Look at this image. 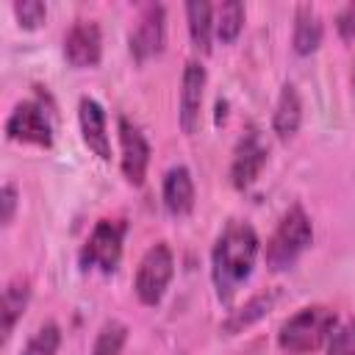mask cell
<instances>
[{
  "mask_svg": "<svg viewBox=\"0 0 355 355\" xmlns=\"http://www.w3.org/2000/svg\"><path fill=\"white\" fill-rule=\"evenodd\" d=\"M258 250H261V241L250 222L233 219L216 236L211 250V280L219 302H230L233 294L241 288V283L252 275Z\"/></svg>",
  "mask_w": 355,
  "mask_h": 355,
  "instance_id": "1",
  "label": "cell"
},
{
  "mask_svg": "<svg viewBox=\"0 0 355 355\" xmlns=\"http://www.w3.org/2000/svg\"><path fill=\"white\" fill-rule=\"evenodd\" d=\"M338 316L330 305H305L277 327V347L288 355H308L327 347Z\"/></svg>",
  "mask_w": 355,
  "mask_h": 355,
  "instance_id": "2",
  "label": "cell"
},
{
  "mask_svg": "<svg viewBox=\"0 0 355 355\" xmlns=\"http://www.w3.org/2000/svg\"><path fill=\"white\" fill-rule=\"evenodd\" d=\"M313 241V225H311V216L305 214V208L300 202H294L277 222V227L272 230L269 241H266V250H263V258H266V266L272 272H286L291 269L300 255L311 247Z\"/></svg>",
  "mask_w": 355,
  "mask_h": 355,
  "instance_id": "3",
  "label": "cell"
},
{
  "mask_svg": "<svg viewBox=\"0 0 355 355\" xmlns=\"http://www.w3.org/2000/svg\"><path fill=\"white\" fill-rule=\"evenodd\" d=\"M175 275V255L169 250L166 241H155L147 247V252L141 255L139 266H136V277H133V291L139 297L141 305H158L172 283Z\"/></svg>",
  "mask_w": 355,
  "mask_h": 355,
  "instance_id": "4",
  "label": "cell"
},
{
  "mask_svg": "<svg viewBox=\"0 0 355 355\" xmlns=\"http://www.w3.org/2000/svg\"><path fill=\"white\" fill-rule=\"evenodd\" d=\"M122 241H125L122 219H97L94 230L89 233L86 244L80 247V266L97 269L103 275L116 272V266L122 261Z\"/></svg>",
  "mask_w": 355,
  "mask_h": 355,
  "instance_id": "5",
  "label": "cell"
},
{
  "mask_svg": "<svg viewBox=\"0 0 355 355\" xmlns=\"http://www.w3.org/2000/svg\"><path fill=\"white\" fill-rule=\"evenodd\" d=\"M6 136L11 141L50 147L53 144V122L42 100H22L6 119Z\"/></svg>",
  "mask_w": 355,
  "mask_h": 355,
  "instance_id": "6",
  "label": "cell"
},
{
  "mask_svg": "<svg viewBox=\"0 0 355 355\" xmlns=\"http://www.w3.org/2000/svg\"><path fill=\"white\" fill-rule=\"evenodd\" d=\"M166 42V17H164V6L161 3H147L141 6L136 25L130 28L128 36V50L133 55L136 64H144L150 58H155L164 50Z\"/></svg>",
  "mask_w": 355,
  "mask_h": 355,
  "instance_id": "7",
  "label": "cell"
},
{
  "mask_svg": "<svg viewBox=\"0 0 355 355\" xmlns=\"http://www.w3.org/2000/svg\"><path fill=\"white\" fill-rule=\"evenodd\" d=\"M266 158H269V144L263 141L261 130L255 125H250L241 139L236 141L233 147V161H230V183L236 189H250L261 169L266 166Z\"/></svg>",
  "mask_w": 355,
  "mask_h": 355,
  "instance_id": "8",
  "label": "cell"
},
{
  "mask_svg": "<svg viewBox=\"0 0 355 355\" xmlns=\"http://www.w3.org/2000/svg\"><path fill=\"white\" fill-rule=\"evenodd\" d=\"M119 133V166L130 186H141L150 166V141L144 139L141 128L133 125L128 116H119L116 122Z\"/></svg>",
  "mask_w": 355,
  "mask_h": 355,
  "instance_id": "9",
  "label": "cell"
},
{
  "mask_svg": "<svg viewBox=\"0 0 355 355\" xmlns=\"http://www.w3.org/2000/svg\"><path fill=\"white\" fill-rule=\"evenodd\" d=\"M64 58L75 69H92L103 58V33L94 19H75L64 33Z\"/></svg>",
  "mask_w": 355,
  "mask_h": 355,
  "instance_id": "10",
  "label": "cell"
},
{
  "mask_svg": "<svg viewBox=\"0 0 355 355\" xmlns=\"http://www.w3.org/2000/svg\"><path fill=\"white\" fill-rule=\"evenodd\" d=\"M205 67L197 58H189L180 75V100H178V122L186 136H194L200 128L202 114V94H205Z\"/></svg>",
  "mask_w": 355,
  "mask_h": 355,
  "instance_id": "11",
  "label": "cell"
},
{
  "mask_svg": "<svg viewBox=\"0 0 355 355\" xmlns=\"http://www.w3.org/2000/svg\"><path fill=\"white\" fill-rule=\"evenodd\" d=\"M78 122H80V136L83 144L100 158H111V139H108V125H105V108L94 97H80L78 100Z\"/></svg>",
  "mask_w": 355,
  "mask_h": 355,
  "instance_id": "12",
  "label": "cell"
},
{
  "mask_svg": "<svg viewBox=\"0 0 355 355\" xmlns=\"http://www.w3.org/2000/svg\"><path fill=\"white\" fill-rule=\"evenodd\" d=\"M161 197H164V208L180 219V216H189L194 211V180H191V172L189 166L183 164H175L166 169L164 175V183H161Z\"/></svg>",
  "mask_w": 355,
  "mask_h": 355,
  "instance_id": "13",
  "label": "cell"
},
{
  "mask_svg": "<svg viewBox=\"0 0 355 355\" xmlns=\"http://www.w3.org/2000/svg\"><path fill=\"white\" fill-rule=\"evenodd\" d=\"M302 125V100H300V92L291 80H286L280 86V94H277V103H275V111H272V130L277 139L288 141L297 136Z\"/></svg>",
  "mask_w": 355,
  "mask_h": 355,
  "instance_id": "14",
  "label": "cell"
},
{
  "mask_svg": "<svg viewBox=\"0 0 355 355\" xmlns=\"http://www.w3.org/2000/svg\"><path fill=\"white\" fill-rule=\"evenodd\" d=\"M324 36V25L319 11L311 3H300L294 8V28H291V47L297 55H311L319 50Z\"/></svg>",
  "mask_w": 355,
  "mask_h": 355,
  "instance_id": "15",
  "label": "cell"
},
{
  "mask_svg": "<svg viewBox=\"0 0 355 355\" xmlns=\"http://www.w3.org/2000/svg\"><path fill=\"white\" fill-rule=\"evenodd\" d=\"M28 302H31V280L22 277V275H14L6 283L3 300H0V333H3V341L11 336L14 324L22 319Z\"/></svg>",
  "mask_w": 355,
  "mask_h": 355,
  "instance_id": "16",
  "label": "cell"
},
{
  "mask_svg": "<svg viewBox=\"0 0 355 355\" xmlns=\"http://www.w3.org/2000/svg\"><path fill=\"white\" fill-rule=\"evenodd\" d=\"M275 300H277V291H269V288L261 291V294H255V297H250L241 308H236V311L227 313V319L219 324V330H222L225 336H236V333L252 327L258 319H263V316L272 311Z\"/></svg>",
  "mask_w": 355,
  "mask_h": 355,
  "instance_id": "17",
  "label": "cell"
},
{
  "mask_svg": "<svg viewBox=\"0 0 355 355\" xmlns=\"http://www.w3.org/2000/svg\"><path fill=\"white\" fill-rule=\"evenodd\" d=\"M186 19H189L191 44L202 55H208L211 53V36H214V6L208 0H191V3H186Z\"/></svg>",
  "mask_w": 355,
  "mask_h": 355,
  "instance_id": "18",
  "label": "cell"
},
{
  "mask_svg": "<svg viewBox=\"0 0 355 355\" xmlns=\"http://www.w3.org/2000/svg\"><path fill=\"white\" fill-rule=\"evenodd\" d=\"M244 28V6L239 0H225L214 8V33L219 42L230 44L239 39Z\"/></svg>",
  "mask_w": 355,
  "mask_h": 355,
  "instance_id": "19",
  "label": "cell"
},
{
  "mask_svg": "<svg viewBox=\"0 0 355 355\" xmlns=\"http://www.w3.org/2000/svg\"><path fill=\"white\" fill-rule=\"evenodd\" d=\"M128 341V324L119 319H108L94 338L92 355H122V347Z\"/></svg>",
  "mask_w": 355,
  "mask_h": 355,
  "instance_id": "20",
  "label": "cell"
},
{
  "mask_svg": "<svg viewBox=\"0 0 355 355\" xmlns=\"http://www.w3.org/2000/svg\"><path fill=\"white\" fill-rule=\"evenodd\" d=\"M61 347V327L55 322H44L22 347L19 355H55Z\"/></svg>",
  "mask_w": 355,
  "mask_h": 355,
  "instance_id": "21",
  "label": "cell"
},
{
  "mask_svg": "<svg viewBox=\"0 0 355 355\" xmlns=\"http://www.w3.org/2000/svg\"><path fill=\"white\" fill-rule=\"evenodd\" d=\"M327 355H355V316L333 330L327 341Z\"/></svg>",
  "mask_w": 355,
  "mask_h": 355,
  "instance_id": "22",
  "label": "cell"
},
{
  "mask_svg": "<svg viewBox=\"0 0 355 355\" xmlns=\"http://www.w3.org/2000/svg\"><path fill=\"white\" fill-rule=\"evenodd\" d=\"M11 8L17 14V19H19V25L28 28V31L39 28L44 22V17H47V6L42 0H17Z\"/></svg>",
  "mask_w": 355,
  "mask_h": 355,
  "instance_id": "23",
  "label": "cell"
},
{
  "mask_svg": "<svg viewBox=\"0 0 355 355\" xmlns=\"http://www.w3.org/2000/svg\"><path fill=\"white\" fill-rule=\"evenodd\" d=\"M336 31L344 42H355V3H347L336 14Z\"/></svg>",
  "mask_w": 355,
  "mask_h": 355,
  "instance_id": "24",
  "label": "cell"
},
{
  "mask_svg": "<svg viewBox=\"0 0 355 355\" xmlns=\"http://www.w3.org/2000/svg\"><path fill=\"white\" fill-rule=\"evenodd\" d=\"M14 211H17V186L14 183H6L3 191H0V222L3 225H11Z\"/></svg>",
  "mask_w": 355,
  "mask_h": 355,
  "instance_id": "25",
  "label": "cell"
}]
</instances>
